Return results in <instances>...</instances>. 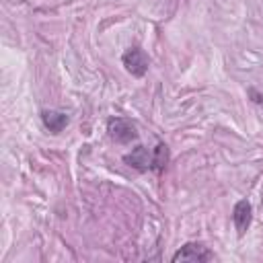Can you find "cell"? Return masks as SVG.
Returning <instances> with one entry per match:
<instances>
[{
    "label": "cell",
    "mask_w": 263,
    "mask_h": 263,
    "mask_svg": "<svg viewBox=\"0 0 263 263\" xmlns=\"http://www.w3.org/2000/svg\"><path fill=\"white\" fill-rule=\"evenodd\" d=\"M251 220H253V208L247 199H240L236 201L234 210H232V222H234V228L238 234H245L251 226Z\"/></svg>",
    "instance_id": "5b68a950"
},
{
    "label": "cell",
    "mask_w": 263,
    "mask_h": 263,
    "mask_svg": "<svg viewBox=\"0 0 263 263\" xmlns=\"http://www.w3.org/2000/svg\"><path fill=\"white\" fill-rule=\"evenodd\" d=\"M41 121H43L45 129H49L51 134H60L68 125V115L62 111H43Z\"/></svg>",
    "instance_id": "8992f818"
},
{
    "label": "cell",
    "mask_w": 263,
    "mask_h": 263,
    "mask_svg": "<svg viewBox=\"0 0 263 263\" xmlns=\"http://www.w3.org/2000/svg\"><path fill=\"white\" fill-rule=\"evenodd\" d=\"M123 160H125L129 166L138 168V171H156V162H154V148H152V150H148L146 146H138V148H134L129 154H125V156H123Z\"/></svg>",
    "instance_id": "3957f363"
},
{
    "label": "cell",
    "mask_w": 263,
    "mask_h": 263,
    "mask_svg": "<svg viewBox=\"0 0 263 263\" xmlns=\"http://www.w3.org/2000/svg\"><path fill=\"white\" fill-rule=\"evenodd\" d=\"M121 62H123L125 70H127L132 76H138V78L146 74L148 64H150L148 55H146L140 47H129V49H125L123 55H121Z\"/></svg>",
    "instance_id": "7a4b0ae2"
},
{
    "label": "cell",
    "mask_w": 263,
    "mask_h": 263,
    "mask_svg": "<svg viewBox=\"0 0 263 263\" xmlns=\"http://www.w3.org/2000/svg\"><path fill=\"white\" fill-rule=\"evenodd\" d=\"M107 132H109V138L115 140L117 144H129L134 140H138L136 123L129 121V119H125V117H113V119H109Z\"/></svg>",
    "instance_id": "6da1fadb"
},
{
    "label": "cell",
    "mask_w": 263,
    "mask_h": 263,
    "mask_svg": "<svg viewBox=\"0 0 263 263\" xmlns=\"http://www.w3.org/2000/svg\"><path fill=\"white\" fill-rule=\"evenodd\" d=\"M154 162H156V171H160L168 162V148L164 144H158L154 148Z\"/></svg>",
    "instance_id": "52a82bcc"
},
{
    "label": "cell",
    "mask_w": 263,
    "mask_h": 263,
    "mask_svg": "<svg viewBox=\"0 0 263 263\" xmlns=\"http://www.w3.org/2000/svg\"><path fill=\"white\" fill-rule=\"evenodd\" d=\"M212 259H214V253H210L199 242H187V245H183L173 255V261L175 263H179V261H212Z\"/></svg>",
    "instance_id": "277c9868"
}]
</instances>
